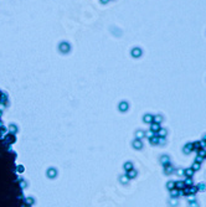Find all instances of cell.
Listing matches in <instances>:
<instances>
[{"mask_svg": "<svg viewBox=\"0 0 206 207\" xmlns=\"http://www.w3.org/2000/svg\"><path fill=\"white\" fill-rule=\"evenodd\" d=\"M139 53H142V51H139V50H135V51H134V55H135V56L139 55Z\"/></svg>", "mask_w": 206, "mask_h": 207, "instance_id": "cell-1", "label": "cell"}]
</instances>
